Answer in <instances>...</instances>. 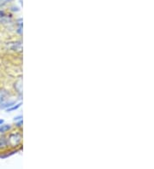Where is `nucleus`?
<instances>
[{
    "instance_id": "1",
    "label": "nucleus",
    "mask_w": 154,
    "mask_h": 169,
    "mask_svg": "<svg viewBox=\"0 0 154 169\" xmlns=\"http://www.w3.org/2000/svg\"><path fill=\"white\" fill-rule=\"evenodd\" d=\"M8 145H10V146L15 147L17 146L18 144L21 143V140H22V135L18 133H15L10 134L8 138Z\"/></svg>"
},
{
    "instance_id": "2",
    "label": "nucleus",
    "mask_w": 154,
    "mask_h": 169,
    "mask_svg": "<svg viewBox=\"0 0 154 169\" xmlns=\"http://www.w3.org/2000/svg\"><path fill=\"white\" fill-rule=\"evenodd\" d=\"M9 49L11 50H13V51H19V52H21L22 50V43H21V42H15V43H12V44H10Z\"/></svg>"
},
{
    "instance_id": "3",
    "label": "nucleus",
    "mask_w": 154,
    "mask_h": 169,
    "mask_svg": "<svg viewBox=\"0 0 154 169\" xmlns=\"http://www.w3.org/2000/svg\"><path fill=\"white\" fill-rule=\"evenodd\" d=\"M7 92L4 91V90H2V91H0V106L5 102L6 101V99H7Z\"/></svg>"
},
{
    "instance_id": "4",
    "label": "nucleus",
    "mask_w": 154,
    "mask_h": 169,
    "mask_svg": "<svg viewBox=\"0 0 154 169\" xmlns=\"http://www.w3.org/2000/svg\"><path fill=\"white\" fill-rule=\"evenodd\" d=\"M10 129H11L10 125H1L0 126V133H5Z\"/></svg>"
},
{
    "instance_id": "5",
    "label": "nucleus",
    "mask_w": 154,
    "mask_h": 169,
    "mask_svg": "<svg viewBox=\"0 0 154 169\" xmlns=\"http://www.w3.org/2000/svg\"><path fill=\"white\" fill-rule=\"evenodd\" d=\"M15 88L16 89L19 93H22V80H18L16 83H15Z\"/></svg>"
},
{
    "instance_id": "6",
    "label": "nucleus",
    "mask_w": 154,
    "mask_h": 169,
    "mask_svg": "<svg viewBox=\"0 0 154 169\" xmlns=\"http://www.w3.org/2000/svg\"><path fill=\"white\" fill-rule=\"evenodd\" d=\"M7 146H8V140L5 137H1L0 138V149H3Z\"/></svg>"
},
{
    "instance_id": "7",
    "label": "nucleus",
    "mask_w": 154,
    "mask_h": 169,
    "mask_svg": "<svg viewBox=\"0 0 154 169\" xmlns=\"http://www.w3.org/2000/svg\"><path fill=\"white\" fill-rule=\"evenodd\" d=\"M21 105H22V102H19L17 104H15V105H12L11 107L8 108V109H6V111L7 112H11V111H14V110H16V109H17L21 107Z\"/></svg>"
},
{
    "instance_id": "8",
    "label": "nucleus",
    "mask_w": 154,
    "mask_h": 169,
    "mask_svg": "<svg viewBox=\"0 0 154 169\" xmlns=\"http://www.w3.org/2000/svg\"><path fill=\"white\" fill-rule=\"evenodd\" d=\"M22 116H18V117H15L14 120H15V121H18V120H22Z\"/></svg>"
},
{
    "instance_id": "9",
    "label": "nucleus",
    "mask_w": 154,
    "mask_h": 169,
    "mask_svg": "<svg viewBox=\"0 0 154 169\" xmlns=\"http://www.w3.org/2000/svg\"><path fill=\"white\" fill-rule=\"evenodd\" d=\"M4 123H5V120H2V119H0V126H1V125H3Z\"/></svg>"
},
{
    "instance_id": "10",
    "label": "nucleus",
    "mask_w": 154,
    "mask_h": 169,
    "mask_svg": "<svg viewBox=\"0 0 154 169\" xmlns=\"http://www.w3.org/2000/svg\"><path fill=\"white\" fill-rule=\"evenodd\" d=\"M2 2H5V0H0V5L2 4Z\"/></svg>"
},
{
    "instance_id": "11",
    "label": "nucleus",
    "mask_w": 154,
    "mask_h": 169,
    "mask_svg": "<svg viewBox=\"0 0 154 169\" xmlns=\"http://www.w3.org/2000/svg\"><path fill=\"white\" fill-rule=\"evenodd\" d=\"M7 1H10V0H5V2H7Z\"/></svg>"
}]
</instances>
